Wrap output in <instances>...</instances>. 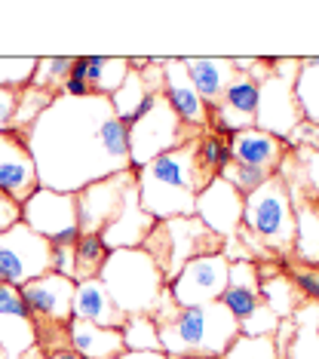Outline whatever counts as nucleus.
<instances>
[{"label": "nucleus", "mask_w": 319, "mask_h": 359, "mask_svg": "<svg viewBox=\"0 0 319 359\" xmlns=\"http://www.w3.org/2000/svg\"><path fill=\"white\" fill-rule=\"evenodd\" d=\"M31 151L40 187L77 194L129 169V129L114 114L108 95H55L37 123L22 135Z\"/></svg>", "instance_id": "1"}, {"label": "nucleus", "mask_w": 319, "mask_h": 359, "mask_svg": "<svg viewBox=\"0 0 319 359\" xmlns=\"http://www.w3.org/2000/svg\"><path fill=\"white\" fill-rule=\"evenodd\" d=\"M212 182V175L200 163L196 138L184 142L182 148L160 154L157 160L144 163L135 172L138 200L154 222H169V218L194 215L196 194Z\"/></svg>", "instance_id": "2"}, {"label": "nucleus", "mask_w": 319, "mask_h": 359, "mask_svg": "<svg viewBox=\"0 0 319 359\" xmlns=\"http://www.w3.org/2000/svg\"><path fill=\"white\" fill-rule=\"evenodd\" d=\"M160 350L166 356L200 353L218 359L227 347L240 338V323L231 316L221 301L200 307H178L166 325H160Z\"/></svg>", "instance_id": "3"}, {"label": "nucleus", "mask_w": 319, "mask_h": 359, "mask_svg": "<svg viewBox=\"0 0 319 359\" xmlns=\"http://www.w3.org/2000/svg\"><path fill=\"white\" fill-rule=\"evenodd\" d=\"M98 280L104 283L114 304L123 310V316H151L160 295L166 292L160 267L144 249H117L98 271Z\"/></svg>", "instance_id": "4"}, {"label": "nucleus", "mask_w": 319, "mask_h": 359, "mask_svg": "<svg viewBox=\"0 0 319 359\" xmlns=\"http://www.w3.org/2000/svg\"><path fill=\"white\" fill-rule=\"evenodd\" d=\"M243 227L258 236L276 258L289 261L294 246V206L280 175H270L252 194L243 197Z\"/></svg>", "instance_id": "5"}, {"label": "nucleus", "mask_w": 319, "mask_h": 359, "mask_svg": "<svg viewBox=\"0 0 319 359\" xmlns=\"http://www.w3.org/2000/svg\"><path fill=\"white\" fill-rule=\"evenodd\" d=\"M221 246H224V240L212 233L196 215L157 222L154 231L147 233V240L142 243V249L160 267L166 285L184 271V264H191L194 258L203 255H215V252H221Z\"/></svg>", "instance_id": "6"}, {"label": "nucleus", "mask_w": 319, "mask_h": 359, "mask_svg": "<svg viewBox=\"0 0 319 359\" xmlns=\"http://www.w3.org/2000/svg\"><path fill=\"white\" fill-rule=\"evenodd\" d=\"M301 59H270V74L258 83V114L255 126L289 142L294 126L301 123V111L294 102V74Z\"/></svg>", "instance_id": "7"}, {"label": "nucleus", "mask_w": 319, "mask_h": 359, "mask_svg": "<svg viewBox=\"0 0 319 359\" xmlns=\"http://www.w3.org/2000/svg\"><path fill=\"white\" fill-rule=\"evenodd\" d=\"M200 135L203 133L187 129L182 120L175 117V111L166 104V99L160 95L157 104H154V108L147 111L133 129H129V169L138 172L144 163L157 160L160 154H166V151L182 148L184 142L200 138Z\"/></svg>", "instance_id": "8"}, {"label": "nucleus", "mask_w": 319, "mask_h": 359, "mask_svg": "<svg viewBox=\"0 0 319 359\" xmlns=\"http://www.w3.org/2000/svg\"><path fill=\"white\" fill-rule=\"evenodd\" d=\"M53 246L40 233H34L25 222L0 231V283L22 289L25 283L49 273Z\"/></svg>", "instance_id": "9"}, {"label": "nucleus", "mask_w": 319, "mask_h": 359, "mask_svg": "<svg viewBox=\"0 0 319 359\" xmlns=\"http://www.w3.org/2000/svg\"><path fill=\"white\" fill-rule=\"evenodd\" d=\"M227 271H231V261L224 258V252L203 255V258H194L191 264H184V271L166 289L178 307L215 304L227 289Z\"/></svg>", "instance_id": "10"}, {"label": "nucleus", "mask_w": 319, "mask_h": 359, "mask_svg": "<svg viewBox=\"0 0 319 359\" xmlns=\"http://www.w3.org/2000/svg\"><path fill=\"white\" fill-rule=\"evenodd\" d=\"M74 289L77 283L71 276L62 273H43L37 280L25 283L19 289V295L28 307L34 325H68L71 323V310H74Z\"/></svg>", "instance_id": "11"}, {"label": "nucleus", "mask_w": 319, "mask_h": 359, "mask_svg": "<svg viewBox=\"0 0 319 359\" xmlns=\"http://www.w3.org/2000/svg\"><path fill=\"white\" fill-rule=\"evenodd\" d=\"M135 182V172H117L108 175L102 182L86 184L83 191H77V227L80 233H102L104 227L114 222V215L120 212L123 194L129 191V184Z\"/></svg>", "instance_id": "12"}, {"label": "nucleus", "mask_w": 319, "mask_h": 359, "mask_svg": "<svg viewBox=\"0 0 319 359\" xmlns=\"http://www.w3.org/2000/svg\"><path fill=\"white\" fill-rule=\"evenodd\" d=\"M194 215L209 227L221 240H231L240 233L243 227V194L233 184H227L221 175H215L212 182L196 194V209Z\"/></svg>", "instance_id": "13"}, {"label": "nucleus", "mask_w": 319, "mask_h": 359, "mask_svg": "<svg viewBox=\"0 0 319 359\" xmlns=\"http://www.w3.org/2000/svg\"><path fill=\"white\" fill-rule=\"evenodd\" d=\"M22 222L43 240H55L59 233L77 227V197L49 191V187H37L22 203Z\"/></svg>", "instance_id": "14"}, {"label": "nucleus", "mask_w": 319, "mask_h": 359, "mask_svg": "<svg viewBox=\"0 0 319 359\" xmlns=\"http://www.w3.org/2000/svg\"><path fill=\"white\" fill-rule=\"evenodd\" d=\"M37 187V169L25 138L15 133H0V194L22 206Z\"/></svg>", "instance_id": "15"}, {"label": "nucleus", "mask_w": 319, "mask_h": 359, "mask_svg": "<svg viewBox=\"0 0 319 359\" xmlns=\"http://www.w3.org/2000/svg\"><path fill=\"white\" fill-rule=\"evenodd\" d=\"M163 99H166V104L175 111V117L182 120L187 129L206 133L209 108L203 104L200 95H196L182 59H163Z\"/></svg>", "instance_id": "16"}, {"label": "nucleus", "mask_w": 319, "mask_h": 359, "mask_svg": "<svg viewBox=\"0 0 319 359\" xmlns=\"http://www.w3.org/2000/svg\"><path fill=\"white\" fill-rule=\"evenodd\" d=\"M37 344V325L15 285L0 283V350L6 359H19Z\"/></svg>", "instance_id": "17"}, {"label": "nucleus", "mask_w": 319, "mask_h": 359, "mask_svg": "<svg viewBox=\"0 0 319 359\" xmlns=\"http://www.w3.org/2000/svg\"><path fill=\"white\" fill-rule=\"evenodd\" d=\"M154 218L144 212L142 200H138V187L135 182L129 184V191L123 194V203H120V212L114 215V222L104 227L102 233V243L108 246V252H117V249H142V243L147 240V233L154 231Z\"/></svg>", "instance_id": "18"}, {"label": "nucleus", "mask_w": 319, "mask_h": 359, "mask_svg": "<svg viewBox=\"0 0 319 359\" xmlns=\"http://www.w3.org/2000/svg\"><path fill=\"white\" fill-rule=\"evenodd\" d=\"M227 144H231L233 163L264 169V172H273V175H276V169H280V163L285 160V154H289V142H283V138L270 135L258 126L233 133L231 138H227Z\"/></svg>", "instance_id": "19"}, {"label": "nucleus", "mask_w": 319, "mask_h": 359, "mask_svg": "<svg viewBox=\"0 0 319 359\" xmlns=\"http://www.w3.org/2000/svg\"><path fill=\"white\" fill-rule=\"evenodd\" d=\"M221 304L231 310V316L236 323H243L245 316H252L264 304V301H261V276H258L255 261H231L227 289H224V295H221Z\"/></svg>", "instance_id": "20"}, {"label": "nucleus", "mask_w": 319, "mask_h": 359, "mask_svg": "<svg viewBox=\"0 0 319 359\" xmlns=\"http://www.w3.org/2000/svg\"><path fill=\"white\" fill-rule=\"evenodd\" d=\"M71 313H74L71 320H83V323H93V325H102V329H120V325L126 323L123 310L114 304V298L108 295V289H104V283L98 280V276L77 283Z\"/></svg>", "instance_id": "21"}, {"label": "nucleus", "mask_w": 319, "mask_h": 359, "mask_svg": "<svg viewBox=\"0 0 319 359\" xmlns=\"http://www.w3.org/2000/svg\"><path fill=\"white\" fill-rule=\"evenodd\" d=\"M292 194L294 206V246L292 258L304 267H319V200L307 197L301 191Z\"/></svg>", "instance_id": "22"}, {"label": "nucleus", "mask_w": 319, "mask_h": 359, "mask_svg": "<svg viewBox=\"0 0 319 359\" xmlns=\"http://www.w3.org/2000/svg\"><path fill=\"white\" fill-rule=\"evenodd\" d=\"M184 62V71L187 77H191V83L196 89V95L203 99V104L212 111L215 104L221 102V95H224L227 83L233 80V59H218V55H212V59H200V55H187Z\"/></svg>", "instance_id": "23"}, {"label": "nucleus", "mask_w": 319, "mask_h": 359, "mask_svg": "<svg viewBox=\"0 0 319 359\" xmlns=\"http://www.w3.org/2000/svg\"><path fill=\"white\" fill-rule=\"evenodd\" d=\"M68 347L83 359H114L126 350L120 329H102V325H93L83 320L68 323Z\"/></svg>", "instance_id": "24"}, {"label": "nucleus", "mask_w": 319, "mask_h": 359, "mask_svg": "<svg viewBox=\"0 0 319 359\" xmlns=\"http://www.w3.org/2000/svg\"><path fill=\"white\" fill-rule=\"evenodd\" d=\"M258 276H261V301L273 310L280 320H292V313L301 307V298L294 283L289 280L285 267L280 261H267V264H258Z\"/></svg>", "instance_id": "25"}, {"label": "nucleus", "mask_w": 319, "mask_h": 359, "mask_svg": "<svg viewBox=\"0 0 319 359\" xmlns=\"http://www.w3.org/2000/svg\"><path fill=\"white\" fill-rule=\"evenodd\" d=\"M83 68L86 74L83 80L89 83L95 95H111L120 89V83L126 80L129 74V59H123V55H83Z\"/></svg>", "instance_id": "26"}, {"label": "nucleus", "mask_w": 319, "mask_h": 359, "mask_svg": "<svg viewBox=\"0 0 319 359\" xmlns=\"http://www.w3.org/2000/svg\"><path fill=\"white\" fill-rule=\"evenodd\" d=\"M294 102L307 123H319V55L298 62L294 74Z\"/></svg>", "instance_id": "27"}, {"label": "nucleus", "mask_w": 319, "mask_h": 359, "mask_svg": "<svg viewBox=\"0 0 319 359\" xmlns=\"http://www.w3.org/2000/svg\"><path fill=\"white\" fill-rule=\"evenodd\" d=\"M108 246L102 243L98 233H80L77 246H74V283L93 280L102 271V264L108 261Z\"/></svg>", "instance_id": "28"}, {"label": "nucleus", "mask_w": 319, "mask_h": 359, "mask_svg": "<svg viewBox=\"0 0 319 359\" xmlns=\"http://www.w3.org/2000/svg\"><path fill=\"white\" fill-rule=\"evenodd\" d=\"M53 99H55L53 93H43V89H34V86L19 89V104H15L13 133H15V135H25V133H28V129L37 123L40 114H43L49 104H53Z\"/></svg>", "instance_id": "29"}, {"label": "nucleus", "mask_w": 319, "mask_h": 359, "mask_svg": "<svg viewBox=\"0 0 319 359\" xmlns=\"http://www.w3.org/2000/svg\"><path fill=\"white\" fill-rule=\"evenodd\" d=\"M120 334L126 350H160V332L151 316H126Z\"/></svg>", "instance_id": "30"}, {"label": "nucleus", "mask_w": 319, "mask_h": 359, "mask_svg": "<svg viewBox=\"0 0 319 359\" xmlns=\"http://www.w3.org/2000/svg\"><path fill=\"white\" fill-rule=\"evenodd\" d=\"M71 65H74L71 55H53V59H37V71H34V77H31V86H34V89H43V93L59 95L62 83L71 77Z\"/></svg>", "instance_id": "31"}, {"label": "nucleus", "mask_w": 319, "mask_h": 359, "mask_svg": "<svg viewBox=\"0 0 319 359\" xmlns=\"http://www.w3.org/2000/svg\"><path fill=\"white\" fill-rule=\"evenodd\" d=\"M196 148H200V163L203 169L215 178L221 175L227 166H231V144H227V138H221L215 133H203L200 138H196Z\"/></svg>", "instance_id": "32"}, {"label": "nucleus", "mask_w": 319, "mask_h": 359, "mask_svg": "<svg viewBox=\"0 0 319 359\" xmlns=\"http://www.w3.org/2000/svg\"><path fill=\"white\" fill-rule=\"evenodd\" d=\"M218 359H280V350H276L273 338H249V334H240L231 347L224 350Z\"/></svg>", "instance_id": "33"}, {"label": "nucleus", "mask_w": 319, "mask_h": 359, "mask_svg": "<svg viewBox=\"0 0 319 359\" xmlns=\"http://www.w3.org/2000/svg\"><path fill=\"white\" fill-rule=\"evenodd\" d=\"M37 71L34 55H19V59H0V86L4 89H25L31 86V77Z\"/></svg>", "instance_id": "34"}, {"label": "nucleus", "mask_w": 319, "mask_h": 359, "mask_svg": "<svg viewBox=\"0 0 319 359\" xmlns=\"http://www.w3.org/2000/svg\"><path fill=\"white\" fill-rule=\"evenodd\" d=\"M270 175H273V172H264V169H255V166H243V163H233V160H231V166L221 172V178H224L227 184H233L243 197L255 191L258 184H264Z\"/></svg>", "instance_id": "35"}, {"label": "nucleus", "mask_w": 319, "mask_h": 359, "mask_svg": "<svg viewBox=\"0 0 319 359\" xmlns=\"http://www.w3.org/2000/svg\"><path fill=\"white\" fill-rule=\"evenodd\" d=\"M276 329H280V316L273 313L267 304H261L252 316H245L240 323V334H249V338H273Z\"/></svg>", "instance_id": "36"}, {"label": "nucleus", "mask_w": 319, "mask_h": 359, "mask_svg": "<svg viewBox=\"0 0 319 359\" xmlns=\"http://www.w3.org/2000/svg\"><path fill=\"white\" fill-rule=\"evenodd\" d=\"M283 359H319V338L307 329V325L294 323V334H292L289 347H285V356Z\"/></svg>", "instance_id": "37"}, {"label": "nucleus", "mask_w": 319, "mask_h": 359, "mask_svg": "<svg viewBox=\"0 0 319 359\" xmlns=\"http://www.w3.org/2000/svg\"><path fill=\"white\" fill-rule=\"evenodd\" d=\"M289 148L319 151V123H307V120H301V123L294 126V133L289 135Z\"/></svg>", "instance_id": "38"}, {"label": "nucleus", "mask_w": 319, "mask_h": 359, "mask_svg": "<svg viewBox=\"0 0 319 359\" xmlns=\"http://www.w3.org/2000/svg\"><path fill=\"white\" fill-rule=\"evenodd\" d=\"M15 104H19V93H15V89L0 86V133H13Z\"/></svg>", "instance_id": "39"}, {"label": "nucleus", "mask_w": 319, "mask_h": 359, "mask_svg": "<svg viewBox=\"0 0 319 359\" xmlns=\"http://www.w3.org/2000/svg\"><path fill=\"white\" fill-rule=\"evenodd\" d=\"M49 271L71 276L74 280V246H53V255H49Z\"/></svg>", "instance_id": "40"}, {"label": "nucleus", "mask_w": 319, "mask_h": 359, "mask_svg": "<svg viewBox=\"0 0 319 359\" xmlns=\"http://www.w3.org/2000/svg\"><path fill=\"white\" fill-rule=\"evenodd\" d=\"M15 222H22V206L13 200H6L4 194H0V231H6V227H13Z\"/></svg>", "instance_id": "41"}, {"label": "nucleus", "mask_w": 319, "mask_h": 359, "mask_svg": "<svg viewBox=\"0 0 319 359\" xmlns=\"http://www.w3.org/2000/svg\"><path fill=\"white\" fill-rule=\"evenodd\" d=\"M59 95H65V99H86V95H93V89H89L86 80L68 77V80L62 83V89H59Z\"/></svg>", "instance_id": "42"}, {"label": "nucleus", "mask_w": 319, "mask_h": 359, "mask_svg": "<svg viewBox=\"0 0 319 359\" xmlns=\"http://www.w3.org/2000/svg\"><path fill=\"white\" fill-rule=\"evenodd\" d=\"M114 359H169L163 350H123L120 356Z\"/></svg>", "instance_id": "43"}, {"label": "nucleus", "mask_w": 319, "mask_h": 359, "mask_svg": "<svg viewBox=\"0 0 319 359\" xmlns=\"http://www.w3.org/2000/svg\"><path fill=\"white\" fill-rule=\"evenodd\" d=\"M46 359H83V356L74 353L71 347H62V350H53V353H46Z\"/></svg>", "instance_id": "44"}, {"label": "nucleus", "mask_w": 319, "mask_h": 359, "mask_svg": "<svg viewBox=\"0 0 319 359\" xmlns=\"http://www.w3.org/2000/svg\"><path fill=\"white\" fill-rule=\"evenodd\" d=\"M19 359H46V353H43V350H40V347L34 344V347H31V350H28V353H22Z\"/></svg>", "instance_id": "45"}, {"label": "nucleus", "mask_w": 319, "mask_h": 359, "mask_svg": "<svg viewBox=\"0 0 319 359\" xmlns=\"http://www.w3.org/2000/svg\"><path fill=\"white\" fill-rule=\"evenodd\" d=\"M169 359H209V356H200V353H178V356H169Z\"/></svg>", "instance_id": "46"}, {"label": "nucleus", "mask_w": 319, "mask_h": 359, "mask_svg": "<svg viewBox=\"0 0 319 359\" xmlns=\"http://www.w3.org/2000/svg\"><path fill=\"white\" fill-rule=\"evenodd\" d=\"M0 359H6V353H4V350H0Z\"/></svg>", "instance_id": "47"}]
</instances>
